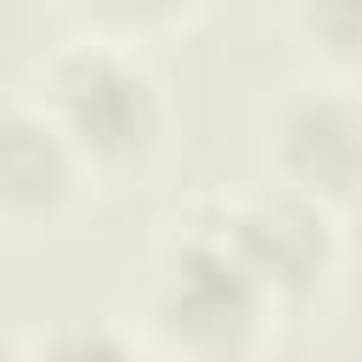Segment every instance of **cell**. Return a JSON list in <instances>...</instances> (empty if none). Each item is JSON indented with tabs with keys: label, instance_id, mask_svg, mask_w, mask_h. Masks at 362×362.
Returning a JSON list of instances; mask_svg holds the SVG:
<instances>
[{
	"label": "cell",
	"instance_id": "obj_1",
	"mask_svg": "<svg viewBox=\"0 0 362 362\" xmlns=\"http://www.w3.org/2000/svg\"><path fill=\"white\" fill-rule=\"evenodd\" d=\"M272 311L277 300L232 249L215 209L175 226L153 277V317L181 351H192L198 362H238L260 339Z\"/></svg>",
	"mask_w": 362,
	"mask_h": 362
},
{
	"label": "cell",
	"instance_id": "obj_2",
	"mask_svg": "<svg viewBox=\"0 0 362 362\" xmlns=\"http://www.w3.org/2000/svg\"><path fill=\"white\" fill-rule=\"evenodd\" d=\"M68 147L96 164H130L141 158L164 130V96L141 57L119 51L113 40H74L45 68V102H40Z\"/></svg>",
	"mask_w": 362,
	"mask_h": 362
},
{
	"label": "cell",
	"instance_id": "obj_3",
	"mask_svg": "<svg viewBox=\"0 0 362 362\" xmlns=\"http://www.w3.org/2000/svg\"><path fill=\"white\" fill-rule=\"evenodd\" d=\"M215 221L277 305L311 294L339 260V226H334L328 204H317L294 187H283L272 198L215 204Z\"/></svg>",
	"mask_w": 362,
	"mask_h": 362
},
{
	"label": "cell",
	"instance_id": "obj_4",
	"mask_svg": "<svg viewBox=\"0 0 362 362\" xmlns=\"http://www.w3.org/2000/svg\"><path fill=\"white\" fill-rule=\"evenodd\" d=\"M356 130H362V119H356V96L345 85L294 96L272 136L283 187H294L317 204H339L356 181Z\"/></svg>",
	"mask_w": 362,
	"mask_h": 362
},
{
	"label": "cell",
	"instance_id": "obj_5",
	"mask_svg": "<svg viewBox=\"0 0 362 362\" xmlns=\"http://www.w3.org/2000/svg\"><path fill=\"white\" fill-rule=\"evenodd\" d=\"M79 175V153L57 130L45 107H6L0 113V204L17 215H45L68 198Z\"/></svg>",
	"mask_w": 362,
	"mask_h": 362
},
{
	"label": "cell",
	"instance_id": "obj_6",
	"mask_svg": "<svg viewBox=\"0 0 362 362\" xmlns=\"http://www.w3.org/2000/svg\"><path fill=\"white\" fill-rule=\"evenodd\" d=\"M34 362H141V356L113 322H62L51 328Z\"/></svg>",
	"mask_w": 362,
	"mask_h": 362
},
{
	"label": "cell",
	"instance_id": "obj_7",
	"mask_svg": "<svg viewBox=\"0 0 362 362\" xmlns=\"http://www.w3.org/2000/svg\"><path fill=\"white\" fill-rule=\"evenodd\" d=\"M294 23L317 51H328L334 62H351V51H356V0H294Z\"/></svg>",
	"mask_w": 362,
	"mask_h": 362
},
{
	"label": "cell",
	"instance_id": "obj_8",
	"mask_svg": "<svg viewBox=\"0 0 362 362\" xmlns=\"http://www.w3.org/2000/svg\"><path fill=\"white\" fill-rule=\"evenodd\" d=\"M107 17H119V23H158V17H170V11H181L187 0H96Z\"/></svg>",
	"mask_w": 362,
	"mask_h": 362
},
{
	"label": "cell",
	"instance_id": "obj_9",
	"mask_svg": "<svg viewBox=\"0 0 362 362\" xmlns=\"http://www.w3.org/2000/svg\"><path fill=\"white\" fill-rule=\"evenodd\" d=\"M0 362H34V356H28L17 339H6V334H0Z\"/></svg>",
	"mask_w": 362,
	"mask_h": 362
}]
</instances>
